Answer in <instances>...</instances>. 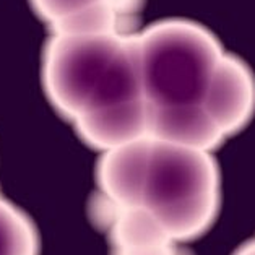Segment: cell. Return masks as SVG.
<instances>
[{"label": "cell", "mask_w": 255, "mask_h": 255, "mask_svg": "<svg viewBox=\"0 0 255 255\" xmlns=\"http://www.w3.org/2000/svg\"><path fill=\"white\" fill-rule=\"evenodd\" d=\"M220 202L213 151L146 133L101 153L90 216L111 255H192Z\"/></svg>", "instance_id": "1"}, {"label": "cell", "mask_w": 255, "mask_h": 255, "mask_svg": "<svg viewBox=\"0 0 255 255\" xmlns=\"http://www.w3.org/2000/svg\"><path fill=\"white\" fill-rule=\"evenodd\" d=\"M233 255H255V238L247 241L244 246H241Z\"/></svg>", "instance_id": "6"}, {"label": "cell", "mask_w": 255, "mask_h": 255, "mask_svg": "<svg viewBox=\"0 0 255 255\" xmlns=\"http://www.w3.org/2000/svg\"><path fill=\"white\" fill-rule=\"evenodd\" d=\"M49 34L140 31L145 0H29Z\"/></svg>", "instance_id": "4"}, {"label": "cell", "mask_w": 255, "mask_h": 255, "mask_svg": "<svg viewBox=\"0 0 255 255\" xmlns=\"http://www.w3.org/2000/svg\"><path fill=\"white\" fill-rule=\"evenodd\" d=\"M138 33H52L46 42L49 103L99 153L146 135Z\"/></svg>", "instance_id": "3"}, {"label": "cell", "mask_w": 255, "mask_h": 255, "mask_svg": "<svg viewBox=\"0 0 255 255\" xmlns=\"http://www.w3.org/2000/svg\"><path fill=\"white\" fill-rule=\"evenodd\" d=\"M138 54L146 133L215 151L255 114V75L215 33L185 18L143 26Z\"/></svg>", "instance_id": "2"}, {"label": "cell", "mask_w": 255, "mask_h": 255, "mask_svg": "<svg viewBox=\"0 0 255 255\" xmlns=\"http://www.w3.org/2000/svg\"><path fill=\"white\" fill-rule=\"evenodd\" d=\"M0 197H2V195H0Z\"/></svg>", "instance_id": "7"}, {"label": "cell", "mask_w": 255, "mask_h": 255, "mask_svg": "<svg viewBox=\"0 0 255 255\" xmlns=\"http://www.w3.org/2000/svg\"><path fill=\"white\" fill-rule=\"evenodd\" d=\"M0 255H39V238L33 221L3 197H0Z\"/></svg>", "instance_id": "5"}]
</instances>
